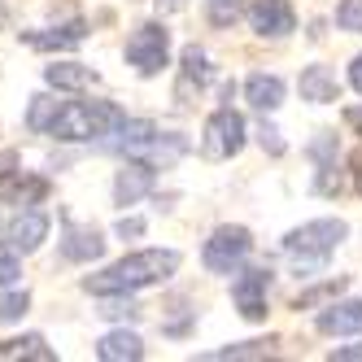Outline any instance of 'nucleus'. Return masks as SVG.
I'll return each instance as SVG.
<instances>
[{"mask_svg": "<svg viewBox=\"0 0 362 362\" xmlns=\"http://www.w3.org/2000/svg\"><path fill=\"white\" fill-rule=\"evenodd\" d=\"M184 5H188V0H158V9H162V13H179Z\"/></svg>", "mask_w": 362, "mask_h": 362, "instance_id": "72a5a7b5", "label": "nucleus"}, {"mask_svg": "<svg viewBox=\"0 0 362 362\" xmlns=\"http://www.w3.org/2000/svg\"><path fill=\"white\" fill-rule=\"evenodd\" d=\"M140 231H144L140 218H122V223H118V236H140Z\"/></svg>", "mask_w": 362, "mask_h": 362, "instance_id": "2f4dec72", "label": "nucleus"}, {"mask_svg": "<svg viewBox=\"0 0 362 362\" xmlns=\"http://www.w3.org/2000/svg\"><path fill=\"white\" fill-rule=\"evenodd\" d=\"M275 354V341H245V345H223V349H210L201 354L205 362H227V358H267Z\"/></svg>", "mask_w": 362, "mask_h": 362, "instance_id": "4be33fe9", "label": "nucleus"}, {"mask_svg": "<svg viewBox=\"0 0 362 362\" xmlns=\"http://www.w3.org/2000/svg\"><path fill=\"white\" fill-rule=\"evenodd\" d=\"M18 275H22V267H18V257H13V249L0 257V288H9V284H18Z\"/></svg>", "mask_w": 362, "mask_h": 362, "instance_id": "c85d7f7f", "label": "nucleus"}, {"mask_svg": "<svg viewBox=\"0 0 362 362\" xmlns=\"http://www.w3.org/2000/svg\"><path fill=\"white\" fill-rule=\"evenodd\" d=\"M315 327H319L323 336H358V332H362V297L323 305L319 319H315Z\"/></svg>", "mask_w": 362, "mask_h": 362, "instance_id": "9b49d317", "label": "nucleus"}, {"mask_svg": "<svg viewBox=\"0 0 362 362\" xmlns=\"http://www.w3.org/2000/svg\"><path fill=\"white\" fill-rule=\"evenodd\" d=\"M153 140H158V127H153L148 118H127V122L118 127V132H110L105 148H114V153H127V158H144Z\"/></svg>", "mask_w": 362, "mask_h": 362, "instance_id": "f8f14e48", "label": "nucleus"}, {"mask_svg": "<svg viewBox=\"0 0 362 362\" xmlns=\"http://www.w3.org/2000/svg\"><path fill=\"white\" fill-rule=\"evenodd\" d=\"M48 214L44 210H22L9 227H5V240H9V249L13 253H35L44 240H48Z\"/></svg>", "mask_w": 362, "mask_h": 362, "instance_id": "1a4fd4ad", "label": "nucleus"}, {"mask_svg": "<svg viewBox=\"0 0 362 362\" xmlns=\"http://www.w3.org/2000/svg\"><path fill=\"white\" fill-rule=\"evenodd\" d=\"M354 170H358V192H362V148L354 153Z\"/></svg>", "mask_w": 362, "mask_h": 362, "instance_id": "f704fd0d", "label": "nucleus"}, {"mask_svg": "<svg viewBox=\"0 0 362 362\" xmlns=\"http://www.w3.org/2000/svg\"><path fill=\"white\" fill-rule=\"evenodd\" d=\"M18 358L53 362V349L44 345V336H18V341H5V345H0V362H18Z\"/></svg>", "mask_w": 362, "mask_h": 362, "instance_id": "412c9836", "label": "nucleus"}, {"mask_svg": "<svg viewBox=\"0 0 362 362\" xmlns=\"http://www.w3.org/2000/svg\"><path fill=\"white\" fill-rule=\"evenodd\" d=\"M253 249V236H249V227H218L210 240H205L201 249V262L210 275H231Z\"/></svg>", "mask_w": 362, "mask_h": 362, "instance_id": "39448f33", "label": "nucleus"}, {"mask_svg": "<svg viewBox=\"0 0 362 362\" xmlns=\"http://www.w3.org/2000/svg\"><path fill=\"white\" fill-rule=\"evenodd\" d=\"M336 27L362 35V0H341V5H336Z\"/></svg>", "mask_w": 362, "mask_h": 362, "instance_id": "393cba45", "label": "nucleus"}, {"mask_svg": "<svg viewBox=\"0 0 362 362\" xmlns=\"http://www.w3.org/2000/svg\"><path fill=\"white\" fill-rule=\"evenodd\" d=\"M245 96H249V105L257 114H275L284 105V79H279V74H249V79H245Z\"/></svg>", "mask_w": 362, "mask_h": 362, "instance_id": "dca6fc26", "label": "nucleus"}, {"mask_svg": "<svg viewBox=\"0 0 362 362\" xmlns=\"http://www.w3.org/2000/svg\"><path fill=\"white\" fill-rule=\"evenodd\" d=\"M345 118H349V122H354V127H358V132H362V110H349V114H345Z\"/></svg>", "mask_w": 362, "mask_h": 362, "instance_id": "c9c22d12", "label": "nucleus"}, {"mask_svg": "<svg viewBox=\"0 0 362 362\" xmlns=\"http://www.w3.org/2000/svg\"><path fill=\"white\" fill-rule=\"evenodd\" d=\"M88 40V22L83 18H70L66 27H53V31H35L27 35L31 48H40V53H48V48H79Z\"/></svg>", "mask_w": 362, "mask_h": 362, "instance_id": "aec40b11", "label": "nucleus"}, {"mask_svg": "<svg viewBox=\"0 0 362 362\" xmlns=\"http://www.w3.org/2000/svg\"><path fill=\"white\" fill-rule=\"evenodd\" d=\"M267 288H271V271L267 267H249L236 275L231 284V297H236V310L249 323H262L267 319Z\"/></svg>", "mask_w": 362, "mask_h": 362, "instance_id": "0eeeda50", "label": "nucleus"}, {"mask_svg": "<svg viewBox=\"0 0 362 362\" xmlns=\"http://www.w3.org/2000/svg\"><path fill=\"white\" fill-rule=\"evenodd\" d=\"M153 192V162H122V170L114 175V201L118 205H136Z\"/></svg>", "mask_w": 362, "mask_h": 362, "instance_id": "9d476101", "label": "nucleus"}, {"mask_svg": "<svg viewBox=\"0 0 362 362\" xmlns=\"http://www.w3.org/2000/svg\"><path fill=\"white\" fill-rule=\"evenodd\" d=\"M262 148H271V153H284V140H279V132H275V127H267V122H262Z\"/></svg>", "mask_w": 362, "mask_h": 362, "instance_id": "c756f323", "label": "nucleus"}, {"mask_svg": "<svg viewBox=\"0 0 362 362\" xmlns=\"http://www.w3.org/2000/svg\"><path fill=\"white\" fill-rule=\"evenodd\" d=\"M0 197L13 201L18 210L22 205H40L48 197V179L40 175H27V170H13V175H0Z\"/></svg>", "mask_w": 362, "mask_h": 362, "instance_id": "ddd939ff", "label": "nucleus"}, {"mask_svg": "<svg viewBox=\"0 0 362 362\" xmlns=\"http://www.w3.org/2000/svg\"><path fill=\"white\" fill-rule=\"evenodd\" d=\"M349 83H354V92H362V53L349 62Z\"/></svg>", "mask_w": 362, "mask_h": 362, "instance_id": "473e14b6", "label": "nucleus"}, {"mask_svg": "<svg viewBox=\"0 0 362 362\" xmlns=\"http://www.w3.org/2000/svg\"><path fill=\"white\" fill-rule=\"evenodd\" d=\"M127 118L118 105H105V100H66L62 114L53 118V127H48V136H57L66 144H79V140H96V136H110L118 132Z\"/></svg>", "mask_w": 362, "mask_h": 362, "instance_id": "f03ea898", "label": "nucleus"}, {"mask_svg": "<svg viewBox=\"0 0 362 362\" xmlns=\"http://www.w3.org/2000/svg\"><path fill=\"white\" fill-rule=\"evenodd\" d=\"M345 288V279H336V284H319V288H310V293H297V310H310V305H323L327 297H336V293H341Z\"/></svg>", "mask_w": 362, "mask_h": 362, "instance_id": "bb28decb", "label": "nucleus"}, {"mask_svg": "<svg viewBox=\"0 0 362 362\" xmlns=\"http://www.w3.org/2000/svg\"><path fill=\"white\" fill-rule=\"evenodd\" d=\"M332 362H362V345H345V349H332Z\"/></svg>", "mask_w": 362, "mask_h": 362, "instance_id": "7c9ffc66", "label": "nucleus"}, {"mask_svg": "<svg viewBox=\"0 0 362 362\" xmlns=\"http://www.w3.org/2000/svg\"><path fill=\"white\" fill-rule=\"evenodd\" d=\"M62 253L70 257V262H92V257L105 253V240H100V231L96 227H66V236H62Z\"/></svg>", "mask_w": 362, "mask_h": 362, "instance_id": "6ab92c4d", "label": "nucleus"}, {"mask_svg": "<svg viewBox=\"0 0 362 362\" xmlns=\"http://www.w3.org/2000/svg\"><path fill=\"white\" fill-rule=\"evenodd\" d=\"M236 13H240V0H210V22H214V27L236 22Z\"/></svg>", "mask_w": 362, "mask_h": 362, "instance_id": "cd10ccee", "label": "nucleus"}, {"mask_svg": "<svg viewBox=\"0 0 362 362\" xmlns=\"http://www.w3.org/2000/svg\"><path fill=\"white\" fill-rule=\"evenodd\" d=\"M345 236H349L345 218H315V223H301L297 231H288V236H284V253L297 262L301 275H310V271H319V267L327 262L332 249L341 245Z\"/></svg>", "mask_w": 362, "mask_h": 362, "instance_id": "7ed1b4c3", "label": "nucleus"}, {"mask_svg": "<svg viewBox=\"0 0 362 362\" xmlns=\"http://www.w3.org/2000/svg\"><path fill=\"white\" fill-rule=\"evenodd\" d=\"M96 315H105V319H140V305L132 301V293H110V301L100 305Z\"/></svg>", "mask_w": 362, "mask_h": 362, "instance_id": "b1692460", "label": "nucleus"}, {"mask_svg": "<svg viewBox=\"0 0 362 362\" xmlns=\"http://www.w3.org/2000/svg\"><path fill=\"white\" fill-rule=\"evenodd\" d=\"M127 62H132L140 74H158L170 62V31L162 22H144L136 27V35L127 40Z\"/></svg>", "mask_w": 362, "mask_h": 362, "instance_id": "423d86ee", "label": "nucleus"}, {"mask_svg": "<svg viewBox=\"0 0 362 362\" xmlns=\"http://www.w3.org/2000/svg\"><path fill=\"white\" fill-rule=\"evenodd\" d=\"M96 358L100 362H140L144 358V341L136 332H110V336H100L96 341Z\"/></svg>", "mask_w": 362, "mask_h": 362, "instance_id": "f3484780", "label": "nucleus"}, {"mask_svg": "<svg viewBox=\"0 0 362 362\" xmlns=\"http://www.w3.org/2000/svg\"><path fill=\"white\" fill-rule=\"evenodd\" d=\"M44 83L57 92H83L96 83V70H88L79 62H53V66H44Z\"/></svg>", "mask_w": 362, "mask_h": 362, "instance_id": "a211bd4d", "label": "nucleus"}, {"mask_svg": "<svg viewBox=\"0 0 362 362\" xmlns=\"http://www.w3.org/2000/svg\"><path fill=\"white\" fill-rule=\"evenodd\" d=\"M179 271V253L175 249H140V253H127L110 271L88 275L83 288L96 297H110V293H136V288H153V284H166Z\"/></svg>", "mask_w": 362, "mask_h": 362, "instance_id": "f257e3e1", "label": "nucleus"}, {"mask_svg": "<svg viewBox=\"0 0 362 362\" xmlns=\"http://www.w3.org/2000/svg\"><path fill=\"white\" fill-rule=\"evenodd\" d=\"M57 114H62V105H57L53 96H35L31 100V114H27V127H31V132H48Z\"/></svg>", "mask_w": 362, "mask_h": 362, "instance_id": "5701e85b", "label": "nucleus"}, {"mask_svg": "<svg viewBox=\"0 0 362 362\" xmlns=\"http://www.w3.org/2000/svg\"><path fill=\"white\" fill-rule=\"evenodd\" d=\"M27 305H31V293L27 288H22V293H5V297H0V323L22 319V315H27Z\"/></svg>", "mask_w": 362, "mask_h": 362, "instance_id": "a878e982", "label": "nucleus"}, {"mask_svg": "<svg viewBox=\"0 0 362 362\" xmlns=\"http://www.w3.org/2000/svg\"><path fill=\"white\" fill-rule=\"evenodd\" d=\"M205 83H210V57H205L197 44H188V48H184V70H179V88H175V96L188 105L192 92H201Z\"/></svg>", "mask_w": 362, "mask_h": 362, "instance_id": "2eb2a0df", "label": "nucleus"}, {"mask_svg": "<svg viewBox=\"0 0 362 362\" xmlns=\"http://www.w3.org/2000/svg\"><path fill=\"white\" fill-rule=\"evenodd\" d=\"M249 27L257 35L279 40V35H288L297 27V13H293L288 0H253V5H249Z\"/></svg>", "mask_w": 362, "mask_h": 362, "instance_id": "6e6552de", "label": "nucleus"}, {"mask_svg": "<svg viewBox=\"0 0 362 362\" xmlns=\"http://www.w3.org/2000/svg\"><path fill=\"white\" fill-rule=\"evenodd\" d=\"M240 148H245V118L231 105L214 110L205 118V132H201V153L210 162H227V158H236Z\"/></svg>", "mask_w": 362, "mask_h": 362, "instance_id": "20e7f679", "label": "nucleus"}, {"mask_svg": "<svg viewBox=\"0 0 362 362\" xmlns=\"http://www.w3.org/2000/svg\"><path fill=\"white\" fill-rule=\"evenodd\" d=\"M297 88H301V100H310V105H332V100H341V83H336V74L327 66H305Z\"/></svg>", "mask_w": 362, "mask_h": 362, "instance_id": "4468645a", "label": "nucleus"}]
</instances>
